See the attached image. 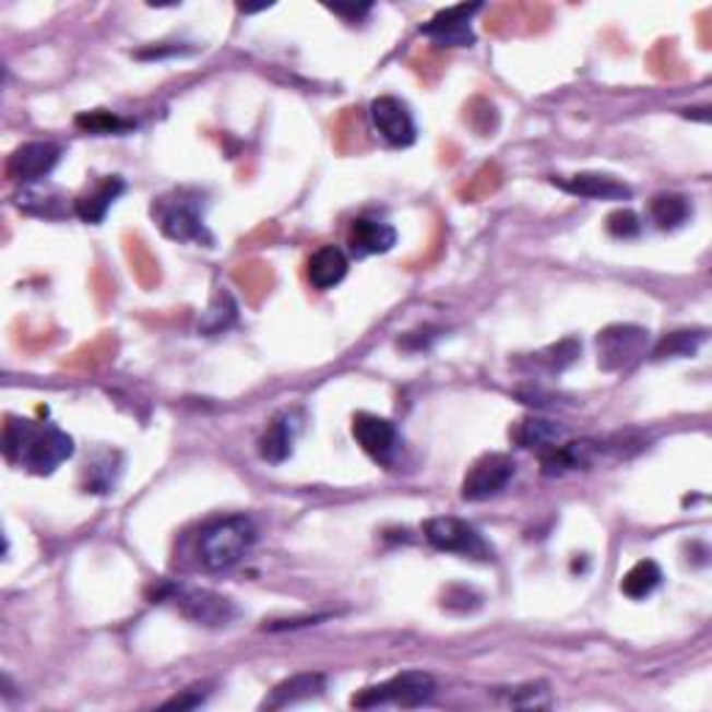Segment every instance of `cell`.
Here are the masks:
<instances>
[{
    "label": "cell",
    "instance_id": "16",
    "mask_svg": "<svg viewBox=\"0 0 712 712\" xmlns=\"http://www.w3.org/2000/svg\"><path fill=\"white\" fill-rule=\"evenodd\" d=\"M123 190H126L123 178L106 176L104 181H98L93 190L84 192V195L75 201V215H79L84 223H100L106 217V212L111 210V203L123 195Z\"/></svg>",
    "mask_w": 712,
    "mask_h": 712
},
{
    "label": "cell",
    "instance_id": "3",
    "mask_svg": "<svg viewBox=\"0 0 712 712\" xmlns=\"http://www.w3.org/2000/svg\"><path fill=\"white\" fill-rule=\"evenodd\" d=\"M151 212L167 240L198 242V246L212 242V234L203 223V201L198 192L176 190L170 195H162Z\"/></svg>",
    "mask_w": 712,
    "mask_h": 712
},
{
    "label": "cell",
    "instance_id": "28",
    "mask_svg": "<svg viewBox=\"0 0 712 712\" xmlns=\"http://www.w3.org/2000/svg\"><path fill=\"white\" fill-rule=\"evenodd\" d=\"M329 12L343 14V17H354V20H359V17H363V14H368V12H370V7H329Z\"/></svg>",
    "mask_w": 712,
    "mask_h": 712
},
{
    "label": "cell",
    "instance_id": "7",
    "mask_svg": "<svg viewBox=\"0 0 712 712\" xmlns=\"http://www.w3.org/2000/svg\"><path fill=\"white\" fill-rule=\"evenodd\" d=\"M598 368L609 370H624L629 365H634L640 356L645 354L649 345V332L640 325H607L604 332H598Z\"/></svg>",
    "mask_w": 712,
    "mask_h": 712
},
{
    "label": "cell",
    "instance_id": "11",
    "mask_svg": "<svg viewBox=\"0 0 712 712\" xmlns=\"http://www.w3.org/2000/svg\"><path fill=\"white\" fill-rule=\"evenodd\" d=\"M370 120H373L376 131H379L390 145L406 147L415 142V120H412V111L406 109L404 100L393 98V95L376 98L373 104H370Z\"/></svg>",
    "mask_w": 712,
    "mask_h": 712
},
{
    "label": "cell",
    "instance_id": "1",
    "mask_svg": "<svg viewBox=\"0 0 712 712\" xmlns=\"http://www.w3.org/2000/svg\"><path fill=\"white\" fill-rule=\"evenodd\" d=\"M75 446L62 429L48 424H32L23 418H9L3 426V454L25 471L48 476L73 456Z\"/></svg>",
    "mask_w": 712,
    "mask_h": 712
},
{
    "label": "cell",
    "instance_id": "17",
    "mask_svg": "<svg viewBox=\"0 0 712 712\" xmlns=\"http://www.w3.org/2000/svg\"><path fill=\"white\" fill-rule=\"evenodd\" d=\"M325 690V676L323 674H298L293 679H284L282 685L271 690V696L262 701L264 710H282V707L298 704L307 701L312 696H320Z\"/></svg>",
    "mask_w": 712,
    "mask_h": 712
},
{
    "label": "cell",
    "instance_id": "8",
    "mask_svg": "<svg viewBox=\"0 0 712 712\" xmlns=\"http://www.w3.org/2000/svg\"><path fill=\"white\" fill-rule=\"evenodd\" d=\"M512 476H515V460L510 454L493 451V454L479 456L462 482V498L465 501H487L510 485Z\"/></svg>",
    "mask_w": 712,
    "mask_h": 712
},
{
    "label": "cell",
    "instance_id": "20",
    "mask_svg": "<svg viewBox=\"0 0 712 712\" xmlns=\"http://www.w3.org/2000/svg\"><path fill=\"white\" fill-rule=\"evenodd\" d=\"M660 582H663V571H660L657 562L654 559H640L638 566L629 568L620 579V593L632 598V602H640V598L651 596L660 588Z\"/></svg>",
    "mask_w": 712,
    "mask_h": 712
},
{
    "label": "cell",
    "instance_id": "5",
    "mask_svg": "<svg viewBox=\"0 0 712 712\" xmlns=\"http://www.w3.org/2000/svg\"><path fill=\"white\" fill-rule=\"evenodd\" d=\"M435 676L426 671H404L393 679L365 688L351 699L354 707H379V704H399V707H420L435 696Z\"/></svg>",
    "mask_w": 712,
    "mask_h": 712
},
{
    "label": "cell",
    "instance_id": "10",
    "mask_svg": "<svg viewBox=\"0 0 712 712\" xmlns=\"http://www.w3.org/2000/svg\"><path fill=\"white\" fill-rule=\"evenodd\" d=\"M59 156H62V147L56 142H25L9 156L7 176L20 185H34L54 170Z\"/></svg>",
    "mask_w": 712,
    "mask_h": 712
},
{
    "label": "cell",
    "instance_id": "22",
    "mask_svg": "<svg viewBox=\"0 0 712 712\" xmlns=\"http://www.w3.org/2000/svg\"><path fill=\"white\" fill-rule=\"evenodd\" d=\"M707 340V332H674L668 337H663L654 348V359H668V356H693L701 348V343Z\"/></svg>",
    "mask_w": 712,
    "mask_h": 712
},
{
    "label": "cell",
    "instance_id": "13",
    "mask_svg": "<svg viewBox=\"0 0 712 712\" xmlns=\"http://www.w3.org/2000/svg\"><path fill=\"white\" fill-rule=\"evenodd\" d=\"M554 185L571 195L590 198V201H629L632 198V190L624 181L602 176V173H577L568 178H554Z\"/></svg>",
    "mask_w": 712,
    "mask_h": 712
},
{
    "label": "cell",
    "instance_id": "4",
    "mask_svg": "<svg viewBox=\"0 0 712 712\" xmlns=\"http://www.w3.org/2000/svg\"><path fill=\"white\" fill-rule=\"evenodd\" d=\"M156 602H170L185 618L203 624V627H228L237 618V607L232 598L212 593L203 588H185V584L165 582L156 588Z\"/></svg>",
    "mask_w": 712,
    "mask_h": 712
},
{
    "label": "cell",
    "instance_id": "12",
    "mask_svg": "<svg viewBox=\"0 0 712 712\" xmlns=\"http://www.w3.org/2000/svg\"><path fill=\"white\" fill-rule=\"evenodd\" d=\"M351 431H354V440L363 446L365 454L373 456L376 462H390V456L399 449V431H395V426L388 418H379V415H370V412L354 415Z\"/></svg>",
    "mask_w": 712,
    "mask_h": 712
},
{
    "label": "cell",
    "instance_id": "9",
    "mask_svg": "<svg viewBox=\"0 0 712 712\" xmlns=\"http://www.w3.org/2000/svg\"><path fill=\"white\" fill-rule=\"evenodd\" d=\"M479 3H460V7H449L437 12L429 23L420 28V34L435 39L442 48H471L473 45V14L479 12Z\"/></svg>",
    "mask_w": 712,
    "mask_h": 712
},
{
    "label": "cell",
    "instance_id": "21",
    "mask_svg": "<svg viewBox=\"0 0 712 712\" xmlns=\"http://www.w3.org/2000/svg\"><path fill=\"white\" fill-rule=\"evenodd\" d=\"M651 217L660 228H679L681 223L690 217V203L685 195L676 192H663V195L651 198Z\"/></svg>",
    "mask_w": 712,
    "mask_h": 712
},
{
    "label": "cell",
    "instance_id": "25",
    "mask_svg": "<svg viewBox=\"0 0 712 712\" xmlns=\"http://www.w3.org/2000/svg\"><path fill=\"white\" fill-rule=\"evenodd\" d=\"M640 228H643L640 226V217L632 210H615L607 217V232L613 237H618V240H632V237L640 234Z\"/></svg>",
    "mask_w": 712,
    "mask_h": 712
},
{
    "label": "cell",
    "instance_id": "2",
    "mask_svg": "<svg viewBox=\"0 0 712 712\" xmlns=\"http://www.w3.org/2000/svg\"><path fill=\"white\" fill-rule=\"evenodd\" d=\"M257 523L248 515H228L206 523L198 534V559L210 573H221L242 562L257 543Z\"/></svg>",
    "mask_w": 712,
    "mask_h": 712
},
{
    "label": "cell",
    "instance_id": "18",
    "mask_svg": "<svg viewBox=\"0 0 712 712\" xmlns=\"http://www.w3.org/2000/svg\"><path fill=\"white\" fill-rule=\"evenodd\" d=\"M348 273V259L337 246H323L309 257L307 276L315 289H332Z\"/></svg>",
    "mask_w": 712,
    "mask_h": 712
},
{
    "label": "cell",
    "instance_id": "26",
    "mask_svg": "<svg viewBox=\"0 0 712 712\" xmlns=\"http://www.w3.org/2000/svg\"><path fill=\"white\" fill-rule=\"evenodd\" d=\"M510 704L515 707H548V688L546 685H523L515 688V693H510Z\"/></svg>",
    "mask_w": 712,
    "mask_h": 712
},
{
    "label": "cell",
    "instance_id": "24",
    "mask_svg": "<svg viewBox=\"0 0 712 712\" xmlns=\"http://www.w3.org/2000/svg\"><path fill=\"white\" fill-rule=\"evenodd\" d=\"M237 318V304L232 301V295L228 293H217L215 301H212L210 312H206V318H203L201 329L206 334H217L223 332L232 320Z\"/></svg>",
    "mask_w": 712,
    "mask_h": 712
},
{
    "label": "cell",
    "instance_id": "19",
    "mask_svg": "<svg viewBox=\"0 0 712 712\" xmlns=\"http://www.w3.org/2000/svg\"><path fill=\"white\" fill-rule=\"evenodd\" d=\"M562 435H566V431L559 429L557 424H551V420H543V418H523V420H518L510 431V437L518 442V446H521V449L541 451V454L543 451L554 449V446H559Z\"/></svg>",
    "mask_w": 712,
    "mask_h": 712
},
{
    "label": "cell",
    "instance_id": "14",
    "mask_svg": "<svg viewBox=\"0 0 712 712\" xmlns=\"http://www.w3.org/2000/svg\"><path fill=\"white\" fill-rule=\"evenodd\" d=\"M399 234L390 223L373 221V217H359L351 223L348 246L354 257H373V253H388L395 246Z\"/></svg>",
    "mask_w": 712,
    "mask_h": 712
},
{
    "label": "cell",
    "instance_id": "15",
    "mask_svg": "<svg viewBox=\"0 0 712 712\" xmlns=\"http://www.w3.org/2000/svg\"><path fill=\"white\" fill-rule=\"evenodd\" d=\"M298 429H301V424H298L295 415H289V412L273 418L271 424H268V429H264V435L259 437V456H262L264 462H273V465L287 460V456L293 454Z\"/></svg>",
    "mask_w": 712,
    "mask_h": 712
},
{
    "label": "cell",
    "instance_id": "27",
    "mask_svg": "<svg viewBox=\"0 0 712 712\" xmlns=\"http://www.w3.org/2000/svg\"><path fill=\"white\" fill-rule=\"evenodd\" d=\"M203 699H206V693H201L198 688H190L181 696H176V699L165 701L162 707H165V710H192V707H201Z\"/></svg>",
    "mask_w": 712,
    "mask_h": 712
},
{
    "label": "cell",
    "instance_id": "6",
    "mask_svg": "<svg viewBox=\"0 0 712 712\" xmlns=\"http://www.w3.org/2000/svg\"><path fill=\"white\" fill-rule=\"evenodd\" d=\"M424 534L437 551L460 554V557L471 559H493V548L487 546L485 537L460 518H431V521L424 523Z\"/></svg>",
    "mask_w": 712,
    "mask_h": 712
},
{
    "label": "cell",
    "instance_id": "23",
    "mask_svg": "<svg viewBox=\"0 0 712 712\" xmlns=\"http://www.w3.org/2000/svg\"><path fill=\"white\" fill-rule=\"evenodd\" d=\"M75 126L84 131H90V134H123V131L134 129V123L131 120H123V117L111 115V111H84V115L75 117Z\"/></svg>",
    "mask_w": 712,
    "mask_h": 712
}]
</instances>
